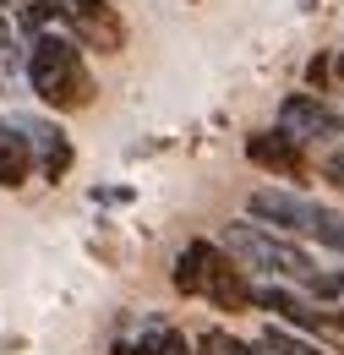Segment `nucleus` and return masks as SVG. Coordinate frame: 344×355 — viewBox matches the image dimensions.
Segmentation results:
<instances>
[{"label":"nucleus","mask_w":344,"mask_h":355,"mask_svg":"<svg viewBox=\"0 0 344 355\" xmlns=\"http://www.w3.org/2000/svg\"><path fill=\"white\" fill-rule=\"evenodd\" d=\"M218 246L246 268L252 279H279V284H295V290H306V279L322 268L306 252V241H290V235L262 230V224H252V219H230L224 235H218Z\"/></svg>","instance_id":"nucleus-3"},{"label":"nucleus","mask_w":344,"mask_h":355,"mask_svg":"<svg viewBox=\"0 0 344 355\" xmlns=\"http://www.w3.org/2000/svg\"><path fill=\"white\" fill-rule=\"evenodd\" d=\"M186 6H203V0H186Z\"/></svg>","instance_id":"nucleus-21"},{"label":"nucleus","mask_w":344,"mask_h":355,"mask_svg":"<svg viewBox=\"0 0 344 355\" xmlns=\"http://www.w3.org/2000/svg\"><path fill=\"white\" fill-rule=\"evenodd\" d=\"M170 290L180 301H197V295H203V235H191L170 257Z\"/></svg>","instance_id":"nucleus-11"},{"label":"nucleus","mask_w":344,"mask_h":355,"mask_svg":"<svg viewBox=\"0 0 344 355\" xmlns=\"http://www.w3.org/2000/svg\"><path fill=\"white\" fill-rule=\"evenodd\" d=\"M301 88L306 93H328V88H334V55H311V60H306Z\"/></svg>","instance_id":"nucleus-15"},{"label":"nucleus","mask_w":344,"mask_h":355,"mask_svg":"<svg viewBox=\"0 0 344 355\" xmlns=\"http://www.w3.org/2000/svg\"><path fill=\"white\" fill-rule=\"evenodd\" d=\"M22 77L49 115H83L98 104V77L87 66L77 39H66L60 28H44L33 39H22Z\"/></svg>","instance_id":"nucleus-1"},{"label":"nucleus","mask_w":344,"mask_h":355,"mask_svg":"<svg viewBox=\"0 0 344 355\" xmlns=\"http://www.w3.org/2000/svg\"><path fill=\"white\" fill-rule=\"evenodd\" d=\"M334 88H344V49L334 55Z\"/></svg>","instance_id":"nucleus-18"},{"label":"nucleus","mask_w":344,"mask_h":355,"mask_svg":"<svg viewBox=\"0 0 344 355\" xmlns=\"http://www.w3.org/2000/svg\"><path fill=\"white\" fill-rule=\"evenodd\" d=\"M311 175L322 180V186H334V191L344 197V142L322 148V159H311Z\"/></svg>","instance_id":"nucleus-14"},{"label":"nucleus","mask_w":344,"mask_h":355,"mask_svg":"<svg viewBox=\"0 0 344 355\" xmlns=\"http://www.w3.org/2000/svg\"><path fill=\"white\" fill-rule=\"evenodd\" d=\"M110 355H191V339L175 322H164V317H148L142 334L137 339H115Z\"/></svg>","instance_id":"nucleus-10"},{"label":"nucleus","mask_w":344,"mask_h":355,"mask_svg":"<svg viewBox=\"0 0 344 355\" xmlns=\"http://www.w3.org/2000/svg\"><path fill=\"white\" fill-rule=\"evenodd\" d=\"M257 345L268 355H334V350H322L311 334H295V328H284V322H262V334H257Z\"/></svg>","instance_id":"nucleus-12"},{"label":"nucleus","mask_w":344,"mask_h":355,"mask_svg":"<svg viewBox=\"0 0 344 355\" xmlns=\"http://www.w3.org/2000/svg\"><path fill=\"white\" fill-rule=\"evenodd\" d=\"M87 197H93L98 208H126V202H131V197H137V191H131V186H93Z\"/></svg>","instance_id":"nucleus-17"},{"label":"nucleus","mask_w":344,"mask_h":355,"mask_svg":"<svg viewBox=\"0 0 344 355\" xmlns=\"http://www.w3.org/2000/svg\"><path fill=\"white\" fill-rule=\"evenodd\" d=\"M273 126H279V132H290L301 148H334V142H344V110L328 104V93L295 88V93H284V98H279Z\"/></svg>","instance_id":"nucleus-4"},{"label":"nucleus","mask_w":344,"mask_h":355,"mask_svg":"<svg viewBox=\"0 0 344 355\" xmlns=\"http://www.w3.org/2000/svg\"><path fill=\"white\" fill-rule=\"evenodd\" d=\"M11 6H22V0H0V11H11Z\"/></svg>","instance_id":"nucleus-19"},{"label":"nucleus","mask_w":344,"mask_h":355,"mask_svg":"<svg viewBox=\"0 0 344 355\" xmlns=\"http://www.w3.org/2000/svg\"><path fill=\"white\" fill-rule=\"evenodd\" d=\"M197 301H208L214 311L224 317H241V311H252V273L235 263L218 241L203 235V295Z\"/></svg>","instance_id":"nucleus-7"},{"label":"nucleus","mask_w":344,"mask_h":355,"mask_svg":"<svg viewBox=\"0 0 344 355\" xmlns=\"http://www.w3.org/2000/svg\"><path fill=\"white\" fill-rule=\"evenodd\" d=\"M306 6H322V0H306Z\"/></svg>","instance_id":"nucleus-20"},{"label":"nucleus","mask_w":344,"mask_h":355,"mask_svg":"<svg viewBox=\"0 0 344 355\" xmlns=\"http://www.w3.org/2000/svg\"><path fill=\"white\" fill-rule=\"evenodd\" d=\"M246 164L262 170V175L284 180V186H311V148H301L290 132H279V126H262V132H246Z\"/></svg>","instance_id":"nucleus-6"},{"label":"nucleus","mask_w":344,"mask_h":355,"mask_svg":"<svg viewBox=\"0 0 344 355\" xmlns=\"http://www.w3.org/2000/svg\"><path fill=\"white\" fill-rule=\"evenodd\" d=\"M60 6H66L60 33L77 39L83 55H121L131 44V28H126L115 0H60Z\"/></svg>","instance_id":"nucleus-5"},{"label":"nucleus","mask_w":344,"mask_h":355,"mask_svg":"<svg viewBox=\"0 0 344 355\" xmlns=\"http://www.w3.org/2000/svg\"><path fill=\"white\" fill-rule=\"evenodd\" d=\"M33 180V142L17 121L0 115V191H22Z\"/></svg>","instance_id":"nucleus-9"},{"label":"nucleus","mask_w":344,"mask_h":355,"mask_svg":"<svg viewBox=\"0 0 344 355\" xmlns=\"http://www.w3.org/2000/svg\"><path fill=\"white\" fill-rule=\"evenodd\" d=\"M191 355H268L257 345V339H241V334H235V328H203V334H197V339H191Z\"/></svg>","instance_id":"nucleus-13"},{"label":"nucleus","mask_w":344,"mask_h":355,"mask_svg":"<svg viewBox=\"0 0 344 355\" xmlns=\"http://www.w3.org/2000/svg\"><path fill=\"white\" fill-rule=\"evenodd\" d=\"M22 132H28V142H33V175L44 180V186H60V180L77 170V142H71V132L60 126V115H44V121H17Z\"/></svg>","instance_id":"nucleus-8"},{"label":"nucleus","mask_w":344,"mask_h":355,"mask_svg":"<svg viewBox=\"0 0 344 355\" xmlns=\"http://www.w3.org/2000/svg\"><path fill=\"white\" fill-rule=\"evenodd\" d=\"M0 93H6V83H0Z\"/></svg>","instance_id":"nucleus-22"},{"label":"nucleus","mask_w":344,"mask_h":355,"mask_svg":"<svg viewBox=\"0 0 344 355\" xmlns=\"http://www.w3.org/2000/svg\"><path fill=\"white\" fill-rule=\"evenodd\" d=\"M0 66H22V39L11 28V11H0Z\"/></svg>","instance_id":"nucleus-16"},{"label":"nucleus","mask_w":344,"mask_h":355,"mask_svg":"<svg viewBox=\"0 0 344 355\" xmlns=\"http://www.w3.org/2000/svg\"><path fill=\"white\" fill-rule=\"evenodd\" d=\"M246 219L262 230H279L290 241H311L322 252H344V214L334 202H317L301 186H284V180H268L246 197Z\"/></svg>","instance_id":"nucleus-2"}]
</instances>
